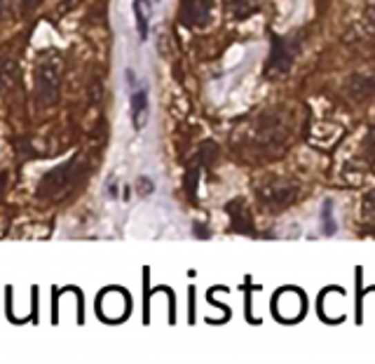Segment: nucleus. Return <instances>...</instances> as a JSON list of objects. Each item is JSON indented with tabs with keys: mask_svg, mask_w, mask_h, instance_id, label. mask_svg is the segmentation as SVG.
<instances>
[{
	"mask_svg": "<svg viewBox=\"0 0 375 364\" xmlns=\"http://www.w3.org/2000/svg\"><path fill=\"white\" fill-rule=\"evenodd\" d=\"M302 40L298 38H284V40H275V47H272V55H270V62L265 66V73L275 80V78H282L289 73L291 64H294L296 55H298Z\"/></svg>",
	"mask_w": 375,
	"mask_h": 364,
	"instance_id": "1",
	"label": "nucleus"
},
{
	"mask_svg": "<svg viewBox=\"0 0 375 364\" xmlns=\"http://www.w3.org/2000/svg\"><path fill=\"white\" fill-rule=\"evenodd\" d=\"M129 313V296L122 289H106L99 296V315L108 322H120Z\"/></svg>",
	"mask_w": 375,
	"mask_h": 364,
	"instance_id": "2",
	"label": "nucleus"
},
{
	"mask_svg": "<svg viewBox=\"0 0 375 364\" xmlns=\"http://www.w3.org/2000/svg\"><path fill=\"white\" fill-rule=\"evenodd\" d=\"M275 313L277 318L287 322L302 318V313H305V296H302L298 289H291V287L279 291L275 298Z\"/></svg>",
	"mask_w": 375,
	"mask_h": 364,
	"instance_id": "3",
	"label": "nucleus"
},
{
	"mask_svg": "<svg viewBox=\"0 0 375 364\" xmlns=\"http://www.w3.org/2000/svg\"><path fill=\"white\" fill-rule=\"evenodd\" d=\"M213 0H183L181 3V21L186 26L202 28L211 21Z\"/></svg>",
	"mask_w": 375,
	"mask_h": 364,
	"instance_id": "4",
	"label": "nucleus"
},
{
	"mask_svg": "<svg viewBox=\"0 0 375 364\" xmlns=\"http://www.w3.org/2000/svg\"><path fill=\"white\" fill-rule=\"evenodd\" d=\"M296 198V188L287 186V183H275L260 190V200L270 207V212H284Z\"/></svg>",
	"mask_w": 375,
	"mask_h": 364,
	"instance_id": "5",
	"label": "nucleus"
},
{
	"mask_svg": "<svg viewBox=\"0 0 375 364\" xmlns=\"http://www.w3.org/2000/svg\"><path fill=\"white\" fill-rule=\"evenodd\" d=\"M148 113H151V104H148V89L141 87V89H134L132 92V122H134V129L141 132L148 122Z\"/></svg>",
	"mask_w": 375,
	"mask_h": 364,
	"instance_id": "6",
	"label": "nucleus"
},
{
	"mask_svg": "<svg viewBox=\"0 0 375 364\" xmlns=\"http://www.w3.org/2000/svg\"><path fill=\"white\" fill-rule=\"evenodd\" d=\"M223 8H225V15L235 21H242V19H249L258 12L260 3L258 0H223Z\"/></svg>",
	"mask_w": 375,
	"mask_h": 364,
	"instance_id": "7",
	"label": "nucleus"
},
{
	"mask_svg": "<svg viewBox=\"0 0 375 364\" xmlns=\"http://www.w3.org/2000/svg\"><path fill=\"white\" fill-rule=\"evenodd\" d=\"M153 3L151 0H134V17H136V31H139L141 43L148 40V28H151Z\"/></svg>",
	"mask_w": 375,
	"mask_h": 364,
	"instance_id": "8",
	"label": "nucleus"
},
{
	"mask_svg": "<svg viewBox=\"0 0 375 364\" xmlns=\"http://www.w3.org/2000/svg\"><path fill=\"white\" fill-rule=\"evenodd\" d=\"M57 87H59V78L57 73L52 69H43L40 71V75H38V92H40V97L43 99H55L57 97Z\"/></svg>",
	"mask_w": 375,
	"mask_h": 364,
	"instance_id": "9",
	"label": "nucleus"
},
{
	"mask_svg": "<svg viewBox=\"0 0 375 364\" xmlns=\"http://www.w3.org/2000/svg\"><path fill=\"white\" fill-rule=\"evenodd\" d=\"M324 226H326V235H331V233L336 230V226H333V221H331V202H326V207H324Z\"/></svg>",
	"mask_w": 375,
	"mask_h": 364,
	"instance_id": "10",
	"label": "nucleus"
},
{
	"mask_svg": "<svg viewBox=\"0 0 375 364\" xmlns=\"http://www.w3.org/2000/svg\"><path fill=\"white\" fill-rule=\"evenodd\" d=\"M366 151H368V155L375 160V129L371 134H368V139H366Z\"/></svg>",
	"mask_w": 375,
	"mask_h": 364,
	"instance_id": "11",
	"label": "nucleus"
},
{
	"mask_svg": "<svg viewBox=\"0 0 375 364\" xmlns=\"http://www.w3.org/2000/svg\"><path fill=\"white\" fill-rule=\"evenodd\" d=\"M0 12H3V3H0Z\"/></svg>",
	"mask_w": 375,
	"mask_h": 364,
	"instance_id": "12",
	"label": "nucleus"
}]
</instances>
